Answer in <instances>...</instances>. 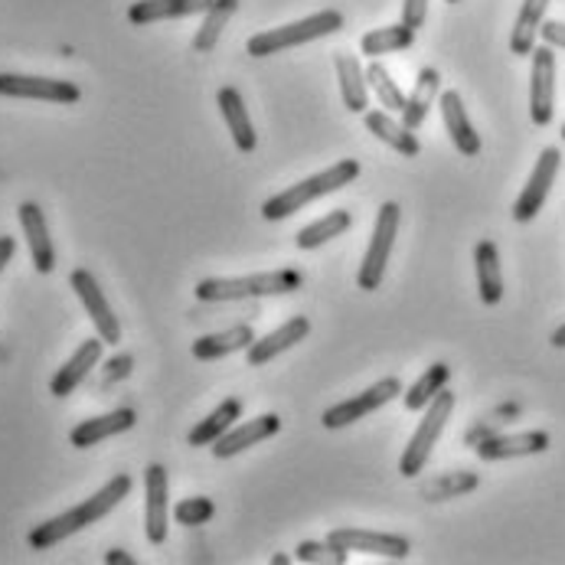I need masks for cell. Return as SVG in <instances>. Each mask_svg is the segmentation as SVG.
I'll return each instance as SVG.
<instances>
[{
	"mask_svg": "<svg viewBox=\"0 0 565 565\" xmlns=\"http://www.w3.org/2000/svg\"><path fill=\"white\" fill-rule=\"evenodd\" d=\"M213 513H216V503L210 497H186L173 507V520L180 526H203L213 520Z\"/></svg>",
	"mask_w": 565,
	"mask_h": 565,
	"instance_id": "cell-36",
	"label": "cell"
},
{
	"mask_svg": "<svg viewBox=\"0 0 565 565\" xmlns=\"http://www.w3.org/2000/svg\"><path fill=\"white\" fill-rule=\"evenodd\" d=\"M563 141H565V125H563Z\"/></svg>",
	"mask_w": 565,
	"mask_h": 565,
	"instance_id": "cell-46",
	"label": "cell"
},
{
	"mask_svg": "<svg viewBox=\"0 0 565 565\" xmlns=\"http://www.w3.org/2000/svg\"><path fill=\"white\" fill-rule=\"evenodd\" d=\"M337 30H343V13L340 10H318V13L305 17V20H295V23H285V26L262 30V33L248 36L245 50H248V56L265 60V56H278L285 50L305 46L311 40H323V36H330Z\"/></svg>",
	"mask_w": 565,
	"mask_h": 565,
	"instance_id": "cell-4",
	"label": "cell"
},
{
	"mask_svg": "<svg viewBox=\"0 0 565 565\" xmlns=\"http://www.w3.org/2000/svg\"><path fill=\"white\" fill-rule=\"evenodd\" d=\"M213 0H138L128 7V20L135 26L161 23V20H180L193 13H206Z\"/></svg>",
	"mask_w": 565,
	"mask_h": 565,
	"instance_id": "cell-24",
	"label": "cell"
},
{
	"mask_svg": "<svg viewBox=\"0 0 565 565\" xmlns=\"http://www.w3.org/2000/svg\"><path fill=\"white\" fill-rule=\"evenodd\" d=\"M131 366H135V360H131L128 353H125V356H115V360H111V363L105 366V370H108V373H105V383L125 380V376L131 373Z\"/></svg>",
	"mask_w": 565,
	"mask_h": 565,
	"instance_id": "cell-41",
	"label": "cell"
},
{
	"mask_svg": "<svg viewBox=\"0 0 565 565\" xmlns=\"http://www.w3.org/2000/svg\"><path fill=\"white\" fill-rule=\"evenodd\" d=\"M363 121H366V128H370V135H376L383 145H390L396 154H403V158H418V151H422V145H418V138H415V131L412 128H405L403 121H396L393 118V111H363Z\"/></svg>",
	"mask_w": 565,
	"mask_h": 565,
	"instance_id": "cell-26",
	"label": "cell"
},
{
	"mask_svg": "<svg viewBox=\"0 0 565 565\" xmlns=\"http://www.w3.org/2000/svg\"><path fill=\"white\" fill-rule=\"evenodd\" d=\"M70 285H73L76 298L82 301L88 321L95 323V333H98L105 343H111V347L121 343V323L115 318V311H111V305H108V298H105L98 278H95L88 268H76V271L70 275Z\"/></svg>",
	"mask_w": 565,
	"mask_h": 565,
	"instance_id": "cell-10",
	"label": "cell"
},
{
	"mask_svg": "<svg viewBox=\"0 0 565 565\" xmlns=\"http://www.w3.org/2000/svg\"><path fill=\"white\" fill-rule=\"evenodd\" d=\"M13 252H17V239H10V236H0V271L10 265Z\"/></svg>",
	"mask_w": 565,
	"mask_h": 565,
	"instance_id": "cell-42",
	"label": "cell"
},
{
	"mask_svg": "<svg viewBox=\"0 0 565 565\" xmlns=\"http://www.w3.org/2000/svg\"><path fill=\"white\" fill-rule=\"evenodd\" d=\"M533 73H530V118L536 128H546L556 115V50L536 46L533 50Z\"/></svg>",
	"mask_w": 565,
	"mask_h": 565,
	"instance_id": "cell-9",
	"label": "cell"
},
{
	"mask_svg": "<svg viewBox=\"0 0 565 565\" xmlns=\"http://www.w3.org/2000/svg\"><path fill=\"white\" fill-rule=\"evenodd\" d=\"M559 167H563V151L559 148H546L540 154V161L533 167L526 186L520 190V196L513 203V220L516 223H533L540 216V210L546 206V200L553 193V183L559 177Z\"/></svg>",
	"mask_w": 565,
	"mask_h": 565,
	"instance_id": "cell-7",
	"label": "cell"
},
{
	"mask_svg": "<svg viewBox=\"0 0 565 565\" xmlns=\"http://www.w3.org/2000/svg\"><path fill=\"white\" fill-rule=\"evenodd\" d=\"M445 3H461V0H445Z\"/></svg>",
	"mask_w": 565,
	"mask_h": 565,
	"instance_id": "cell-45",
	"label": "cell"
},
{
	"mask_svg": "<svg viewBox=\"0 0 565 565\" xmlns=\"http://www.w3.org/2000/svg\"><path fill=\"white\" fill-rule=\"evenodd\" d=\"M337 82H340L343 108L353 115H363L370 108V82H366V70L360 66L356 56L337 53Z\"/></svg>",
	"mask_w": 565,
	"mask_h": 565,
	"instance_id": "cell-22",
	"label": "cell"
},
{
	"mask_svg": "<svg viewBox=\"0 0 565 565\" xmlns=\"http://www.w3.org/2000/svg\"><path fill=\"white\" fill-rule=\"evenodd\" d=\"M481 478L475 471H448V475H438L431 481L422 484V497L428 503H441V500H455V497H465L471 490H478Z\"/></svg>",
	"mask_w": 565,
	"mask_h": 565,
	"instance_id": "cell-34",
	"label": "cell"
},
{
	"mask_svg": "<svg viewBox=\"0 0 565 565\" xmlns=\"http://www.w3.org/2000/svg\"><path fill=\"white\" fill-rule=\"evenodd\" d=\"M128 493H131V478H128V475H115L102 490H95L88 500H82L79 507H73V510H66V513H60V516H53V520L33 526L30 536H26V543H30L33 550H53L56 543L76 536L85 526H92V523H98L102 516H108Z\"/></svg>",
	"mask_w": 565,
	"mask_h": 565,
	"instance_id": "cell-1",
	"label": "cell"
},
{
	"mask_svg": "<svg viewBox=\"0 0 565 565\" xmlns=\"http://www.w3.org/2000/svg\"><path fill=\"white\" fill-rule=\"evenodd\" d=\"M105 563L108 565H135V559H131L125 550H111V553L105 556Z\"/></svg>",
	"mask_w": 565,
	"mask_h": 565,
	"instance_id": "cell-43",
	"label": "cell"
},
{
	"mask_svg": "<svg viewBox=\"0 0 565 565\" xmlns=\"http://www.w3.org/2000/svg\"><path fill=\"white\" fill-rule=\"evenodd\" d=\"M281 431V418L275 412H265V415H255L252 422H243V425H233L216 445H213V455L220 461L233 458V455H243L245 448H255L258 441L271 438Z\"/></svg>",
	"mask_w": 565,
	"mask_h": 565,
	"instance_id": "cell-18",
	"label": "cell"
},
{
	"mask_svg": "<svg viewBox=\"0 0 565 565\" xmlns=\"http://www.w3.org/2000/svg\"><path fill=\"white\" fill-rule=\"evenodd\" d=\"M0 95H7V98H30V102H53V105H73V102L82 98L76 82L20 76V73H0Z\"/></svg>",
	"mask_w": 565,
	"mask_h": 565,
	"instance_id": "cell-12",
	"label": "cell"
},
{
	"mask_svg": "<svg viewBox=\"0 0 565 565\" xmlns=\"http://www.w3.org/2000/svg\"><path fill=\"white\" fill-rule=\"evenodd\" d=\"M475 271H478V295L487 308H497L503 301V271H500V252L497 243L481 239L475 248Z\"/></svg>",
	"mask_w": 565,
	"mask_h": 565,
	"instance_id": "cell-28",
	"label": "cell"
},
{
	"mask_svg": "<svg viewBox=\"0 0 565 565\" xmlns=\"http://www.w3.org/2000/svg\"><path fill=\"white\" fill-rule=\"evenodd\" d=\"M438 95H441V76H438V70H435V66H425V70L418 73V79H415L412 95L405 98V108H403L405 128L418 131V128H422V121H425V115H428V111H431V105L438 102Z\"/></svg>",
	"mask_w": 565,
	"mask_h": 565,
	"instance_id": "cell-29",
	"label": "cell"
},
{
	"mask_svg": "<svg viewBox=\"0 0 565 565\" xmlns=\"http://www.w3.org/2000/svg\"><path fill=\"white\" fill-rule=\"evenodd\" d=\"M366 82H370V92L380 98V105H383L386 111H399V115H403V88H399V82L390 76V70H386L383 63H370V66H366Z\"/></svg>",
	"mask_w": 565,
	"mask_h": 565,
	"instance_id": "cell-35",
	"label": "cell"
},
{
	"mask_svg": "<svg viewBox=\"0 0 565 565\" xmlns=\"http://www.w3.org/2000/svg\"><path fill=\"white\" fill-rule=\"evenodd\" d=\"M550 343H553L556 350H565V323H563V327H556V330H553Z\"/></svg>",
	"mask_w": 565,
	"mask_h": 565,
	"instance_id": "cell-44",
	"label": "cell"
},
{
	"mask_svg": "<svg viewBox=\"0 0 565 565\" xmlns=\"http://www.w3.org/2000/svg\"><path fill=\"white\" fill-rule=\"evenodd\" d=\"M305 275L298 268L258 271L243 278H203L196 285V298L203 305H226V301H255V298H278L301 291Z\"/></svg>",
	"mask_w": 565,
	"mask_h": 565,
	"instance_id": "cell-2",
	"label": "cell"
},
{
	"mask_svg": "<svg viewBox=\"0 0 565 565\" xmlns=\"http://www.w3.org/2000/svg\"><path fill=\"white\" fill-rule=\"evenodd\" d=\"M135 422H138V412H135V408H115V412L85 418V422H79V425L70 431V445H73V448H95L98 441H108V438H115V435L131 431Z\"/></svg>",
	"mask_w": 565,
	"mask_h": 565,
	"instance_id": "cell-19",
	"label": "cell"
},
{
	"mask_svg": "<svg viewBox=\"0 0 565 565\" xmlns=\"http://www.w3.org/2000/svg\"><path fill=\"white\" fill-rule=\"evenodd\" d=\"M399 203H383L380 213H376V226H373V239L370 248L363 255V265L356 271V285L360 291H380L383 278H386V265H390V255H393V245H396V233H399Z\"/></svg>",
	"mask_w": 565,
	"mask_h": 565,
	"instance_id": "cell-6",
	"label": "cell"
},
{
	"mask_svg": "<svg viewBox=\"0 0 565 565\" xmlns=\"http://www.w3.org/2000/svg\"><path fill=\"white\" fill-rule=\"evenodd\" d=\"M553 0H523L520 13H516V23H513V33H510V53L513 56H533L536 50V36L546 23V10H550Z\"/></svg>",
	"mask_w": 565,
	"mask_h": 565,
	"instance_id": "cell-27",
	"label": "cell"
},
{
	"mask_svg": "<svg viewBox=\"0 0 565 565\" xmlns=\"http://www.w3.org/2000/svg\"><path fill=\"white\" fill-rule=\"evenodd\" d=\"M451 412H455V393H448V390H441L431 403L422 408V422L415 425L403 458H399V475L403 478H418L425 471V465H428V458H431V451H435V445H438V438H441V431H445V425L451 418Z\"/></svg>",
	"mask_w": 565,
	"mask_h": 565,
	"instance_id": "cell-5",
	"label": "cell"
},
{
	"mask_svg": "<svg viewBox=\"0 0 565 565\" xmlns=\"http://www.w3.org/2000/svg\"><path fill=\"white\" fill-rule=\"evenodd\" d=\"M255 340V330L248 323H236L230 330H220V333H206V337H196L193 340V356L203 360V363H213V360H223V356H233L239 350H248Z\"/></svg>",
	"mask_w": 565,
	"mask_h": 565,
	"instance_id": "cell-23",
	"label": "cell"
},
{
	"mask_svg": "<svg viewBox=\"0 0 565 565\" xmlns=\"http://www.w3.org/2000/svg\"><path fill=\"white\" fill-rule=\"evenodd\" d=\"M102 350H105V340H102V337H88V340H82L79 347H76V353H73V356L56 370V376H53V383H50V393H53L56 399L73 396L82 383H85V376L98 366Z\"/></svg>",
	"mask_w": 565,
	"mask_h": 565,
	"instance_id": "cell-15",
	"label": "cell"
},
{
	"mask_svg": "<svg viewBox=\"0 0 565 565\" xmlns=\"http://www.w3.org/2000/svg\"><path fill=\"white\" fill-rule=\"evenodd\" d=\"M543 43L553 46V50H565V23L563 20H546L543 30H540Z\"/></svg>",
	"mask_w": 565,
	"mask_h": 565,
	"instance_id": "cell-40",
	"label": "cell"
},
{
	"mask_svg": "<svg viewBox=\"0 0 565 565\" xmlns=\"http://www.w3.org/2000/svg\"><path fill=\"white\" fill-rule=\"evenodd\" d=\"M448 380H451V366L448 363H431L412 386H408V393L403 396V403L408 412H422L425 405L431 403L445 386H448Z\"/></svg>",
	"mask_w": 565,
	"mask_h": 565,
	"instance_id": "cell-32",
	"label": "cell"
},
{
	"mask_svg": "<svg viewBox=\"0 0 565 565\" xmlns=\"http://www.w3.org/2000/svg\"><path fill=\"white\" fill-rule=\"evenodd\" d=\"M550 445H553L550 431H543V428H530V431H516V435H503V431H497V435L484 438L475 451H478V458H481V461H510V458L543 455V451H550Z\"/></svg>",
	"mask_w": 565,
	"mask_h": 565,
	"instance_id": "cell-13",
	"label": "cell"
},
{
	"mask_svg": "<svg viewBox=\"0 0 565 565\" xmlns=\"http://www.w3.org/2000/svg\"><path fill=\"white\" fill-rule=\"evenodd\" d=\"M308 333H311V321L308 318H291V321L281 323L278 330H271L268 337L252 340V347L245 350V360H248V366H265L275 356H281L285 350L298 347Z\"/></svg>",
	"mask_w": 565,
	"mask_h": 565,
	"instance_id": "cell-20",
	"label": "cell"
},
{
	"mask_svg": "<svg viewBox=\"0 0 565 565\" xmlns=\"http://www.w3.org/2000/svg\"><path fill=\"white\" fill-rule=\"evenodd\" d=\"M396 396H403V383H399V376H386V380L373 383L370 390H363L360 396H353V399H347V403L330 405L321 418L323 428L337 431V428H347V425H353V422H363V415H370V412L390 405Z\"/></svg>",
	"mask_w": 565,
	"mask_h": 565,
	"instance_id": "cell-8",
	"label": "cell"
},
{
	"mask_svg": "<svg viewBox=\"0 0 565 565\" xmlns=\"http://www.w3.org/2000/svg\"><path fill=\"white\" fill-rule=\"evenodd\" d=\"M412 43H415V30H408L405 23H393V26H380V30L363 33L360 53L370 56V60H380L386 53H403Z\"/></svg>",
	"mask_w": 565,
	"mask_h": 565,
	"instance_id": "cell-30",
	"label": "cell"
},
{
	"mask_svg": "<svg viewBox=\"0 0 565 565\" xmlns=\"http://www.w3.org/2000/svg\"><path fill=\"white\" fill-rule=\"evenodd\" d=\"M295 559L308 565H343L350 556H347L343 546H337V543L327 540V543H301L298 553H295Z\"/></svg>",
	"mask_w": 565,
	"mask_h": 565,
	"instance_id": "cell-37",
	"label": "cell"
},
{
	"mask_svg": "<svg viewBox=\"0 0 565 565\" xmlns=\"http://www.w3.org/2000/svg\"><path fill=\"white\" fill-rule=\"evenodd\" d=\"M438 98H441V121H445V131H448L451 145L458 148V154L478 158V154H481V135H478V128H475L471 118H468V108H465L461 92L448 88V92H441Z\"/></svg>",
	"mask_w": 565,
	"mask_h": 565,
	"instance_id": "cell-16",
	"label": "cell"
},
{
	"mask_svg": "<svg viewBox=\"0 0 565 565\" xmlns=\"http://www.w3.org/2000/svg\"><path fill=\"white\" fill-rule=\"evenodd\" d=\"M330 543L343 546L347 553H370V556H380V559H396L403 563L412 553V543L405 536L396 533H380V530H356V526H337L330 530L327 536Z\"/></svg>",
	"mask_w": 565,
	"mask_h": 565,
	"instance_id": "cell-11",
	"label": "cell"
},
{
	"mask_svg": "<svg viewBox=\"0 0 565 565\" xmlns=\"http://www.w3.org/2000/svg\"><path fill=\"white\" fill-rule=\"evenodd\" d=\"M216 105H220V111H223V118H226V128H230L236 148H239L243 154H252V151L258 148V135H255V125H252V118H248L243 92H239L236 85H223V88L216 92Z\"/></svg>",
	"mask_w": 565,
	"mask_h": 565,
	"instance_id": "cell-21",
	"label": "cell"
},
{
	"mask_svg": "<svg viewBox=\"0 0 565 565\" xmlns=\"http://www.w3.org/2000/svg\"><path fill=\"white\" fill-rule=\"evenodd\" d=\"M236 10H239V0H213L210 10L203 13V23H200L196 36H193V50L210 53L220 43V36H223V30H226V23L233 20Z\"/></svg>",
	"mask_w": 565,
	"mask_h": 565,
	"instance_id": "cell-31",
	"label": "cell"
},
{
	"mask_svg": "<svg viewBox=\"0 0 565 565\" xmlns=\"http://www.w3.org/2000/svg\"><path fill=\"white\" fill-rule=\"evenodd\" d=\"M17 220L23 226V236L30 245V258H33V268L40 275H50L56 268V248L50 239V226H46V216L36 203H20L17 210Z\"/></svg>",
	"mask_w": 565,
	"mask_h": 565,
	"instance_id": "cell-17",
	"label": "cell"
},
{
	"mask_svg": "<svg viewBox=\"0 0 565 565\" xmlns=\"http://www.w3.org/2000/svg\"><path fill=\"white\" fill-rule=\"evenodd\" d=\"M239 418H243V399H236V396L223 399L203 422H196L190 428V435H186L190 448H213L233 428V422H239Z\"/></svg>",
	"mask_w": 565,
	"mask_h": 565,
	"instance_id": "cell-25",
	"label": "cell"
},
{
	"mask_svg": "<svg viewBox=\"0 0 565 565\" xmlns=\"http://www.w3.org/2000/svg\"><path fill=\"white\" fill-rule=\"evenodd\" d=\"M350 226H353V216H350L347 210H330L327 216L315 220L311 226H305V230L298 233V248H305V252L321 248V245H327L330 239L343 236Z\"/></svg>",
	"mask_w": 565,
	"mask_h": 565,
	"instance_id": "cell-33",
	"label": "cell"
},
{
	"mask_svg": "<svg viewBox=\"0 0 565 565\" xmlns=\"http://www.w3.org/2000/svg\"><path fill=\"white\" fill-rule=\"evenodd\" d=\"M167 490H170L167 468L163 465H148V471H145V536L154 546H161L167 540V520H170Z\"/></svg>",
	"mask_w": 565,
	"mask_h": 565,
	"instance_id": "cell-14",
	"label": "cell"
},
{
	"mask_svg": "<svg viewBox=\"0 0 565 565\" xmlns=\"http://www.w3.org/2000/svg\"><path fill=\"white\" fill-rule=\"evenodd\" d=\"M360 173H363L360 161H353V158L337 161L333 167L321 170V173H315V177H308V180H298L295 186H285L281 193L268 196V200L262 203V220H268V223L288 220V216L301 213L308 203H315V200H321L327 193H337V190L350 186Z\"/></svg>",
	"mask_w": 565,
	"mask_h": 565,
	"instance_id": "cell-3",
	"label": "cell"
},
{
	"mask_svg": "<svg viewBox=\"0 0 565 565\" xmlns=\"http://www.w3.org/2000/svg\"><path fill=\"white\" fill-rule=\"evenodd\" d=\"M513 408H516V405H507L503 412H513ZM503 412H500V415H503ZM500 415H493V418H484V422H478V425H475L471 431H465V445L478 448V445H481L484 438L497 435V431H500V425H503V422H500Z\"/></svg>",
	"mask_w": 565,
	"mask_h": 565,
	"instance_id": "cell-38",
	"label": "cell"
},
{
	"mask_svg": "<svg viewBox=\"0 0 565 565\" xmlns=\"http://www.w3.org/2000/svg\"><path fill=\"white\" fill-rule=\"evenodd\" d=\"M428 17V0H403V23L408 30H422Z\"/></svg>",
	"mask_w": 565,
	"mask_h": 565,
	"instance_id": "cell-39",
	"label": "cell"
}]
</instances>
